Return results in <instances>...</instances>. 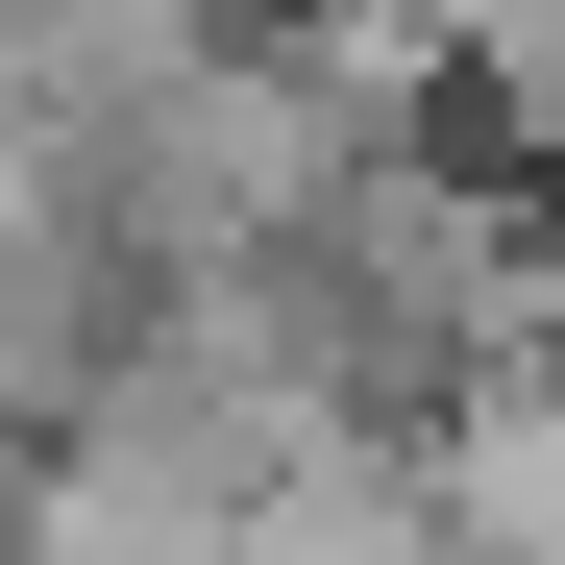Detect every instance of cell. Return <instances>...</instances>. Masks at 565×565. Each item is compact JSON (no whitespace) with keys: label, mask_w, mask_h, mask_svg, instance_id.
I'll list each match as a JSON object with an SVG mask.
<instances>
[{"label":"cell","mask_w":565,"mask_h":565,"mask_svg":"<svg viewBox=\"0 0 565 565\" xmlns=\"http://www.w3.org/2000/svg\"><path fill=\"white\" fill-rule=\"evenodd\" d=\"M222 516H246V467H222V443H172L148 394H99V418L25 467L0 565H222Z\"/></svg>","instance_id":"1"},{"label":"cell","mask_w":565,"mask_h":565,"mask_svg":"<svg viewBox=\"0 0 565 565\" xmlns=\"http://www.w3.org/2000/svg\"><path fill=\"white\" fill-rule=\"evenodd\" d=\"M222 565H467V516H443V467H369V443H296V467H246Z\"/></svg>","instance_id":"2"}]
</instances>
